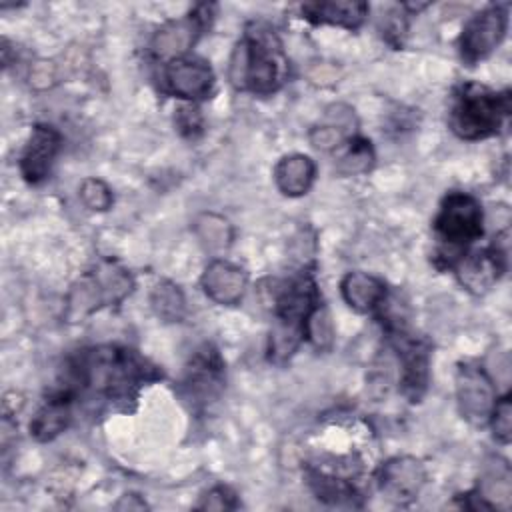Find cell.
<instances>
[{
  "label": "cell",
  "instance_id": "21",
  "mask_svg": "<svg viewBox=\"0 0 512 512\" xmlns=\"http://www.w3.org/2000/svg\"><path fill=\"white\" fill-rule=\"evenodd\" d=\"M510 468L504 460L496 458L494 464L488 466L480 486L472 492L478 498L476 508H508L510 506Z\"/></svg>",
  "mask_w": 512,
  "mask_h": 512
},
{
  "label": "cell",
  "instance_id": "12",
  "mask_svg": "<svg viewBox=\"0 0 512 512\" xmlns=\"http://www.w3.org/2000/svg\"><path fill=\"white\" fill-rule=\"evenodd\" d=\"M506 248H500L496 242L486 248V250H478L474 254H464L460 260L454 262V272L458 282L474 292V294H484L486 290H490L498 278L502 276V272L506 270Z\"/></svg>",
  "mask_w": 512,
  "mask_h": 512
},
{
  "label": "cell",
  "instance_id": "4",
  "mask_svg": "<svg viewBox=\"0 0 512 512\" xmlns=\"http://www.w3.org/2000/svg\"><path fill=\"white\" fill-rule=\"evenodd\" d=\"M510 112L508 92H494L482 84H462L454 96L450 128L464 140H480L496 134Z\"/></svg>",
  "mask_w": 512,
  "mask_h": 512
},
{
  "label": "cell",
  "instance_id": "6",
  "mask_svg": "<svg viewBox=\"0 0 512 512\" xmlns=\"http://www.w3.org/2000/svg\"><path fill=\"white\" fill-rule=\"evenodd\" d=\"M132 286V276L122 266L102 262L72 286L68 296V314L84 316L102 306L118 304L130 294Z\"/></svg>",
  "mask_w": 512,
  "mask_h": 512
},
{
  "label": "cell",
  "instance_id": "26",
  "mask_svg": "<svg viewBox=\"0 0 512 512\" xmlns=\"http://www.w3.org/2000/svg\"><path fill=\"white\" fill-rule=\"evenodd\" d=\"M374 162V152L368 140L352 136L346 142V152L342 154L340 162H338V170L342 174H362L368 172L370 166Z\"/></svg>",
  "mask_w": 512,
  "mask_h": 512
},
{
  "label": "cell",
  "instance_id": "2",
  "mask_svg": "<svg viewBox=\"0 0 512 512\" xmlns=\"http://www.w3.org/2000/svg\"><path fill=\"white\" fill-rule=\"evenodd\" d=\"M286 76L288 60L278 34L266 22H250L230 56V84L236 90L268 96L284 84Z\"/></svg>",
  "mask_w": 512,
  "mask_h": 512
},
{
  "label": "cell",
  "instance_id": "16",
  "mask_svg": "<svg viewBox=\"0 0 512 512\" xmlns=\"http://www.w3.org/2000/svg\"><path fill=\"white\" fill-rule=\"evenodd\" d=\"M204 294L220 304V306H234L242 300L246 286H248V274L244 268L228 262V260H212L202 278H200Z\"/></svg>",
  "mask_w": 512,
  "mask_h": 512
},
{
  "label": "cell",
  "instance_id": "23",
  "mask_svg": "<svg viewBox=\"0 0 512 512\" xmlns=\"http://www.w3.org/2000/svg\"><path fill=\"white\" fill-rule=\"evenodd\" d=\"M306 478H308V484H310L312 492L316 494V498L326 504L342 506V504H352V500L356 498L354 486L344 478H338V476L326 474L322 470H314V468L306 470Z\"/></svg>",
  "mask_w": 512,
  "mask_h": 512
},
{
  "label": "cell",
  "instance_id": "10",
  "mask_svg": "<svg viewBox=\"0 0 512 512\" xmlns=\"http://www.w3.org/2000/svg\"><path fill=\"white\" fill-rule=\"evenodd\" d=\"M508 26V14L506 8L496 4L480 10L474 14L460 36V52L462 58L468 64H474L488 54L494 52V48L502 42Z\"/></svg>",
  "mask_w": 512,
  "mask_h": 512
},
{
  "label": "cell",
  "instance_id": "13",
  "mask_svg": "<svg viewBox=\"0 0 512 512\" xmlns=\"http://www.w3.org/2000/svg\"><path fill=\"white\" fill-rule=\"evenodd\" d=\"M426 482V470L412 456H396L386 460L378 470V486L386 498L396 504H408L418 498Z\"/></svg>",
  "mask_w": 512,
  "mask_h": 512
},
{
  "label": "cell",
  "instance_id": "19",
  "mask_svg": "<svg viewBox=\"0 0 512 512\" xmlns=\"http://www.w3.org/2000/svg\"><path fill=\"white\" fill-rule=\"evenodd\" d=\"M316 176V164L306 154H288L274 166V182L286 196H302L310 190Z\"/></svg>",
  "mask_w": 512,
  "mask_h": 512
},
{
  "label": "cell",
  "instance_id": "15",
  "mask_svg": "<svg viewBox=\"0 0 512 512\" xmlns=\"http://www.w3.org/2000/svg\"><path fill=\"white\" fill-rule=\"evenodd\" d=\"M222 368L224 366L216 350L210 346L198 350L190 360L182 382L186 400H190L194 406H200L216 398L222 388Z\"/></svg>",
  "mask_w": 512,
  "mask_h": 512
},
{
  "label": "cell",
  "instance_id": "18",
  "mask_svg": "<svg viewBox=\"0 0 512 512\" xmlns=\"http://www.w3.org/2000/svg\"><path fill=\"white\" fill-rule=\"evenodd\" d=\"M340 292L356 312H372L386 302L384 282L366 272H348L340 282Z\"/></svg>",
  "mask_w": 512,
  "mask_h": 512
},
{
  "label": "cell",
  "instance_id": "5",
  "mask_svg": "<svg viewBox=\"0 0 512 512\" xmlns=\"http://www.w3.org/2000/svg\"><path fill=\"white\" fill-rule=\"evenodd\" d=\"M434 232L442 244L446 266H454L464 256L468 244L484 232V212L480 202L466 192H450L444 196L434 218Z\"/></svg>",
  "mask_w": 512,
  "mask_h": 512
},
{
  "label": "cell",
  "instance_id": "24",
  "mask_svg": "<svg viewBox=\"0 0 512 512\" xmlns=\"http://www.w3.org/2000/svg\"><path fill=\"white\" fill-rule=\"evenodd\" d=\"M194 234L206 250L220 252L226 250L232 242V226L230 222L214 212H204L194 220Z\"/></svg>",
  "mask_w": 512,
  "mask_h": 512
},
{
  "label": "cell",
  "instance_id": "7",
  "mask_svg": "<svg viewBox=\"0 0 512 512\" xmlns=\"http://www.w3.org/2000/svg\"><path fill=\"white\" fill-rule=\"evenodd\" d=\"M212 10V4H198L184 18L168 20L164 26H160L150 42L152 56L164 64L184 58L186 52L196 44L202 30L210 24Z\"/></svg>",
  "mask_w": 512,
  "mask_h": 512
},
{
  "label": "cell",
  "instance_id": "9",
  "mask_svg": "<svg viewBox=\"0 0 512 512\" xmlns=\"http://www.w3.org/2000/svg\"><path fill=\"white\" fill-rule=\"evenodd\" d=\"M456 398L462 418L482 426L488 422L496 404V388L490 374L478 364H462L456 374Z\"/></svg>",
  "mask_w": 512,
  "mask_h": 512
},
{
  "label": "cell",
  "instance_id": "8",
  "mask_svg": "<svg viewBox=\"0 0 512 512\" xmlns=\"http://www.w3.org/2000/svg\"><path fill=\"white\" fill-rule=\"evenodd\" d=\"M390 334L402 368V392L410 402H418L428 386L430 346L424 338L406 332L398 322L390 326Z\"/></svg>",
  "mask_w": 512,
  "mask_h": 512
},
{
  "label": "cell",
  "instance_id": "29",
  "mask_svg": "<svg viewBox=\"0 0 512 512\" xmlns=\"http://www.w3.org/2000/svg\"><path fill=\"white\" fill-rule=\"evenodd\" d=\"M200 510H234L238 508L236 494L228 486H214L210 488L202 500L196 504Z\"/></svg>",
  "mask_w": 512,
  "mask_h": 512
},
{
  "label": "cell",
  "instance_id": "25",
  "mask_svg": "<svg viewBox=\"0 0 512 512\" xmlns=\"http://www.w3.org/2000/svg\"><path fill=\"white\" fill-rule=\"evenodd\" d=\"M150 304L156 316H160L166 322H178L184 316V308H186L182 290L170 280H162L154 286L150 294Z\"/></svg>",
  "mask_w": 512,
  "mask_h": 512
},
{
  "label": "cell",
  "instance_id": "3",
  "mask_svg": "<svg viewBox=\"0 0 512 512\" xmlns=\"http://www.w3.org/2000/svg\"><path fill=\"white\" fill-rule=\"evenodd\" d=\"M320 306L318 286L312 272H302L284 282L274 296V326L270 330L268 356L272 362H286L306 338L308 320Z\"/></svg>",
  "mask_w": 512,
  "mask_h": 512
},
{
  "label": "cell",
  "instance_id": "27",
  "mask_svg": "<svg viewBox=\"0 0 512 512\" xmlns=\"http://www.w3.org/2000/svg\"><path fill=\"white\" fill-rule=\"evenodd\" d=\"M80 198H82L86 208L96 210V212L108 210L112 206V202H114L110 186L104 180H100V178H86L80 184Z\"/></svg>",
  "mask_w": 512,
  "mask_h": 512
},
{
  "label": "cell",
  "instance_id": "20",
  "mask_svg": "<svg viewBox=\"0 0 512 512\" xmlns=\"http://www.w3.org/2000/svg\"><path fill=\"white\" fill-rule=\"evenodd\" d=\"M354 114L344 104H334L326 112V122L312 128L310 142L318 150H334L354 136Z\"/></svg>",
  "mask_w": 512,
  "mask_h": 512
},
{
  "label": "cell",
  "instance_id": "22",
  "mask_svg": "<svg viewBox=\"0 0 512 512\" xmlns=\"http://www.w3.org/2000/svg\"><path fill=\"white\" fill-rule=\"evenodd\" d=\"M68 422H70V398L66 394L56 392L50 400H46V404L32 418L30 434L40 442H48L56 438L60 432H64Z\"/></svg>",
  "mask_w": 512,
  "mask_h": 512
},
{
  "label": "cell",
  "instance_id": "17",
  "mask_svg": "<svg viewBox=\"0 0 512 512\" xmlns=\"http://www.w3.org/2000/svg\"><path fill=\"white\" fill-rule=\"evenodd\" d=\"M368 4L358 0H332L302 4V16L312 24H332L344 28H358L368 16Z\"/></svg>",
  "mask_w": 512,
  "mask_h": 512
},
{
  "label": "cell",
  "instance_id": "1",
  "mask_svg": "<svg viewBox=\"0 0 512 512\" xmlns=\"http://www.w3.org/2000/svg\"><path fill=\"white\" fill-rule=\"evenodd\" d=\"M152 378H156L154 368L132 350L98 346L84 350L72 362L70 382L60 392L74 398L78 390L86 388L106 400H132L136 390Z\"/></svg>",
  "mask_w": 512,
  "mask_h": 512
},
{
  "label": "cell",
  "instance_id": "30",
  "mask_svg": "<svg viewBox=\"0 0 512 512\" xmlns=\"http://www.w3.org/2000/svg\"><path fill=\"white\" fill-rule=\"evenodd\" d=\"M176 126L184 136L194 138L196 134L202 132V114H200V110L194 104L180 106L176 110Z\"/></svg>",
  "mask_w": 512,
  "mask_h": 512
},
{
  "label": "cell",
  "instance_id": "28",
  "mask_svg": "<svg viewBox=\"0 0 512 512\" xmlns=\"http://www.w3.org/2000/svg\"><path fill=\"white\" fill-rule=\"evenodd\" d=\"M488 422L492 424L494 438L502 444H508L510 442V430H512V408H510V396L508 394L502 396L500 400H496Z\"/></svg>",
  "mask_w": 512,
  "mask_h": 512
},
{
  "label": "cell",
  "instance_id": "14",
  "mask_svg": "<svg viewBox=\"0 0 512 512\" xmlns=\"http://www.w3.org/2000/svg\"><path fill=\"white\" fill-rule=\"evenodd\" d=\"M62 136L50 124H36L20 156V172L26 182L40 184L48 178L52 164L60 152Z\"/></svg>",
  "mask_w": 512,
  "mask_h": 512
},
{
  "label": "cell",
  "instance_id": "31",
  "mask_svg": "<svg viewBox=\"0 0 512 512\" xmlns=\"http://www.w3.org/2000/svg\"><path fill=\"white\" fill-rule=\"evenodd\" d=\"M116 508L118 510H144V508H148L146 506V502L140 498V496H136V494H124L122 498H120V502L116 504Z\"/></svg>",
  "mask_w": 512,
  "mask_h": 512
},
{
  "label": "cell",
  "instance_id": "11",
  "mask_svg": "<svg viewBox=\"0 0 512 512\" xmlns=\"http://www.w3.org/2000/svg\"><path fill=\"white\" fill-rule=\"evenodd\" d=\"M162 86L172 96L198 102L210 96L214 88V72L202 60L180 58L164 64Z\"/></svg>",
  "mask_w": 512,
  "mask_h": 512
}]
</instances>
